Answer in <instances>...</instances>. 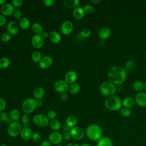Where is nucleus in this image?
Listing matches in <instances>:
<instances>
[{"instance_id":"55","label":"nucleus","mask_w":146,"mask_h":146,"mask_svg":"<svg viewBox=\"0 0 146 146\" xmlns=\"http://www.w3.org/2000/svg\"><path fill=\"white\" fill-rule=\"evenodd\" d=\"M91 2L94 4H98L101 2V1L100 0H91Z\"/></svg>"},{"instance_id":"49","label":"nucleus","mask_w":146,"mask_h":146,"mask_svg":"<svg viewBox=\"0 0 146 146\" xmlns=\"http://www.w3.org/2000/svg\"><path fill=\"white\" fill-rule=\"evenodd\" d=\"M71 137H72L70 132H64V133L63 134V139L66 140H68Z\"/></svg>"},{"instance_id":"35","label":"nucleus","mask_w":146,"mask_h":146,"mask_svg":"<svg viewBox=\"0 0 146 146\" xmlns=\"http://www.w3.org/2000/svg\"><path fill=\"white\" fill-rule=\"evenodd\" d=\"M79 34L83 38H88L91 36V31L88 29H84L80 31Z\"/></svg>"},{"instance_id":"38","label":"nucleus","mask_w":146,"mask_h":146,"mask_svg":"<svg viewBox=\"0 0 146 146\" xmlns=\"http://www.w3.org/2000/svg\"><path fill=\"white\" fill-rule=\"evenodd\" d=\"M31 139L34 143H38L40 141V140L42 139V136L40 133H39L38 132H35V133H33Z\"/></svg>"},{"instance_id":"44","label":"nucleus","mask_w":146,"mask_h":146,"mask_svg":"<svg viewBox=\"0 0 146 146\" xmlns=\"http://www.w3.org/2000/svg\"><path fill=\"white\" fill-rule=\"evenodd\" d=\"M6 107V100L3 98H0V112L3 111Z\"/></svg>"},{"instance_id":"11","label":"nucleus","mask_w":146,"mask_h":146,"mask_svg":"<svg viewBox=\"0 0 146 146\" xmlns=\"http://www.w3.org/2000/svg\"><path fill=\"white\" fill-rule=\"evenodd\" d=\"M44 39L40 34H34L33 35L31 42L33 47L36 49H39L42 48L44 43Z\"/></svg>"},{"instance_id":"22","label":"nucleus","mask_w":146,"mask_h":146,"mask_svg":"<svg viewBox=\"0 0 146 146\" xmlns=\"http://www.w3.org/2000/svg\"><path fill=\"white\" fill-rule=\"evenodd\" d=\"M48 38L51 42L55 44L59 43V42H60L62 39V37L60 34L55 31H52L49 33Z\"/></svg>"},{"instance_id":"32","label":"nucleus","mask_w":146,"mask_h":146,"mask_svg":"<svg viewBox=\"0 0 146 146\" xmlns=\"http://www.w3.org/2000/svg\"><path fill=\"white\" fill-rule=\"evenodd\" d=\"M10 60L7 57L0 58V69H6L9 67Z\"/></svg>"},{"instance_id":"18","label":"nucleus","mask_w":146,"mask_h":146,"mask_svg":"<svg viewBox=\"0 0 146 146\" xmlns=\"http://www.w3.org/2000/svg\"><path fill=\"white\" fill-rule=\"evenodd\" d=\"M96 146H113V141L110 137L103 136L96 141Z\"/></svg>"},{"instance_id":"13","label":"nucleus","mask_w":146,"mask_h":146,"mask_svg":"<svg viewBox=\"0 0 146 146\" xmlns=\"http://www.w3.org/2000/svg\"><path fill=\"white\" fill-rule=\"evenodd\" d=\"M15 10L14 7L10 3L6 2L0 8V12L3 16H10L13 14V13Z\"/></svg>"},{"instance_id":"60","label":"nucleus","mask_w":146,"mask_h":146,"mask_svg":"<svg viewBox=\"0 0 146 146\" xmlns=\"http://www.w3.org/2000/svg\"><path fill=\"white\" fill-rule=\"evenodd\" d=\"M0 146H8L7 144H2L0 145Z\"/></svg>"},{"instance_id":"2","label":"nucleus","mask_w":146,"mask_h":146,"mask_svg":"<svg viewBox=\"0 0 146 146\" xmlns=\"http://www.w3.org/2000/svg\"><path fill=\"white\" fill-rule=\"evenodd\" d=\"M86 135L91 141H97L103 137L102 128L98 124H92L86 129Z\"/></svg>"},{"instance_id":"21","label":"nucleus","mask_w":146,"mask_h":146,"mask_svg":"<svg viewBox=\"0 0 146 146\" xmlns=\"http://www.w3.org/2000/svg\"><path fill=\"white\" fill-rule=\"evenodd\" d=\"M45 91L43 88L38 87L35 88L33 91V98L36 100H41L44 96Z\"/></svg>"},{"instance_id":"28","label":"nucleus","mask_w":146,"mask_h":146,"mask_svg":"<svg viewBox=\"0 0 146 146\" xmlns=\"http://www.w3.org/2000/svg\"><path fill=\"white\" fill-rule=\"evenodd\" d=\"M31 28L32 31L35 33V34H40L43 32L42 26L38 22H34L31 26Z\"/></svg>"},{"instance_id":"50","label":"nucleus","mask_w":146,"mask_h":146,"mask_svg":"<svg viewBox=\"0 0 146 146\" xmlns=\"http://www.w3.org/2000/svg\"><path fill=\"white\" fill-rule=\"evenodd\" d=\"M60 99L63 101H66L68 99V94H67V92H64V93H62L60 94Z\"/></svg>"},{"instance_id":"17","label":"nucleus","mask_w":146,"mask_h":146,"mask_svg":"<svg viewBox=\"0 0 146 146\" xmlns=\"http://www.w3.org/2000/svg\"><path fill=\"white\" fill-rule=\"evenodd\" d=\"M78 78V74L76 71L71 70L68 71L64 76V80L68 84H71L75 83Z\"/></svg>"},{"instance_id":"45","label":"nucleus","mask_w":146,"mask_h":146,"mask_svg":"<svg viewBox=\"0 0 146 146\" xmlns=\"http://www.w3.org/2000/svg\"><path fill=\"white\" fill-rule=\"evenodd\" d=\"M134 62L132 61V60H127L125 63V67L128 70H131L132 68H133L134 67Z\"/></svg>"},{"instance_id":"40","label":"nucleus","mask_w":146,"mask_h":146,"mask_svg":"<svg viewBox=\"0 0 146 146\" xmlns=\"http://www.w3.org/2000/svg\"><path fill=\"white\" fill-rule=\"evenodd\" d=\"M11 36L9 33H3L1 36V39L3 42H8L10 40Z\"/></svg>"},{"instance_id":"53","label":"nucleus","mask_w":146,"mask_h":146,"mask_svg":"<svg viewBox=\"0 0 146 146\" xmlns=\"http://www.w3.org/2000/svg\"><path fill=\"white\" fill-rule=\"evenodd\" d=\"M36 105H37V107H39V108L42 107L43 105V102L40 100H36Z\"/></svg>"},{"instance_id":"46","label":"nucleus","mask_w":146,"mask_h":146,"mask_svg":"<svg viewBox=\"0 0 146 146\" xmlns=\"http://www.w3.org/2000/svg\"><path fill=\"white\" fill-rule=\"evenodd\" d=\"M21 120H22V121L25 123V124H27L28 123L30 120V116L28 115V114H24L21 117Z\"/></svg>"},{"instance_id":"34","label":"nucleus","mask_w":146,"mask_h":146,"mask_svg":"<svg viewBox=\"0 0 146 146\" xmlns=\"http://www.w3.org/2000/svg\"><path fill=\"white\" fill-rule=\"evenodd\" d=\"M133 88L137 91H140L144 88V84L142 81L136 80L133 84Z\"/></svg>"},{"instance_id":"25","label":"nucleus","mask_w":146,"mask_h":146,"mask_svg":"<svg viewBox=\"0 0 146 146\" xmlns=\"http://www.w3.org/2000/svg\"><path fill=\"white\" fill-rule=\"evenodd\" d=\"M111 34V31L108 27H103L100 30L98 33L99 37L102 40H105L107 39L110 37Z\"/></svg>"},{"instance_id":"29","label":"nucleus","mask_w":146,"mask_h":146,"mask_svg":"<svg viewBox=\"0 0 146 146\" xmlns=\"http://www.w3.org/2000/svg\"><path fill=\"white\" fill-rule=\"evenodd\" d=\"M9 117L13 121H17L21 117V113L16 108L12 109L10 111Z\"/></svg>"},{"instance_id":"14","label":"nucleus","mask_w":146,"mask_h":146,"mask_svg":"<svg viewBox=\"0 0 146 146\" xmlns=\"http://www.w3.org/2000/svg\"><path fill=\"white\" fill-rule=\"evenodd\" d=\"M19 30V27L18 25V23H17L15 21H10L7 24V30L8 33L11 36H14L16 35Z\"/></svg>"},{"instance_id":"57","label":"nucleus","mask_w":146,"mask_h":146,"mask_svg":"<svg viewBox=\"0 0 146 146\" xmlns=\"http://www.w3.org/2000/svg\"><path fill=\"white\" fill-rule=\"evenodd\" d=\"M6 3V0H0V5L2 6L3 5H4Z\"/></svg>"},{"instance_id":"4","label":"nucleus","mask_w":146,"mask_h":146,"mask_svg":"<svg viewBox=\"0 0 146 146\" xmlns=\"http://www.w3.org/2000/svg\"><path fill=\"white\" fill-rule=\"evenodd\" d=\"M36 108V100L33 98H29L26 99L22 104V109L26 114L33 113Z\"/></svg>"},{"instance_id":"3","label":"nucleus","mask_w":146,"mask_h":146,"mask_svg":"<svg viewBox=\"0 0 146 146\" xmlns=\"http://www.w3.org/2000/svg\"><path fill=\"white\" fill-rule=\"evenodd\" d=\"M107 108L111 111H117L121 108L122 106L121 100L117 96H111L108 97L104 102Z\"/></svg>"},{"instance_id":"52","label":"nucleus","mask_w":146,"mask_h":146,"mask_svg":"<svg viewBox=\"0 0 146 146\" xmlns=\"http://www.w3.org/2000/svg\"><path fill=\"white\" fill-rule=\"evenodd\" d=\"M41 35H42V36L43 37V38L44 39H46V38H48V36H49V33H48L47 31H43V32L41 34Z\"/></svg>"},{"instance_id":"39","label":"nucleus","mask_w":146,"mask_h":146,"mask_svg":"<svg viewBox=\"0 0 146 146\" xmlns=\"http://www.w3.org/2000/svg\"><path fill=\"white\" fill-rule=\"evenodd\" d=\"M56 112L55 110H50L49 111H48V112L47 113V117H48V119L50 120H52L55 119L56 116Z\"/></svg>"},{"instance_id":"59","label":"nucleus","mask_w":146,"mask_h":146,"mask_svg":"<svg viewBox=\"0 0 146 146\" xmlns=\"http://www.w3.org/2000/svg\"><path fill=\"white\" fill-rule=\"evenodd\" d=\"M73 146H80V145L79 143H74V144H73Z\"/></svg>"},{"instance_id":"12","label":"nucleus","mask_w":146,"mask_h":146,"mask_svg":"<svg viewBox=\"0 0 146 146\" xmlns=\"http://www.w3.org/2000/svg\"><path fill=\"white\" fill-rule=\"evenodd\" d=\"M70 132L71 133V137L76 140H80L82 139L84 136V132L83 129L81 127L78 126L71 128Z\"/></svg>"},{"instance_id":"48","label":"nucleus","mask_w":146,"mask_h":146,"mask_svg":"<svg viewBox=\"0 0 146 146\" xmlns=\"http://www.w3.org/2000/svg\"><path fill=\"white\" fill-rule=\"evenodd\" d=\"M7 22L6 18L3 15H0V27L6 25Z\"/></svg>"},{"instance_id":"1","label":"nucleus","mask_w":146,"mask_h":146,"mask_svg":"<svg viewBox=\"0 0 146 146\" xmlns=\"http://www.w3.org/2000/svg\"><path fill=\"white\" fill-rule=\"evenodd\" d=\"M108 78L114 84L123 83L127 76L126 70L121 66H114L109 68L107 72Z\"/></svg>"},{"instance_id":"33","label":"nucleus","mask_w":146,"mask_h":146,"mask_svg":"<svg viewBox=\"0 0 146 146\" xmlns=\"http://www.w3.org/2000/svg\"><path fill=\"white\" fill-rule=\"evenodd\" d=\"M42 58V54L39 51H34L31 54V59L35 63H39Z\"/></svg>"},{"instance_id":"9","label":"nucleus","mask_w":146,"mask_h":146,"mask_svg":"<svg viewBox=\"0 0 146 146\" xmlns=\"http://www.w3.org/2000/svg\"><path fill=\"white\" fill-rule=\"evenodd\" d=\"M54 87L56 91L62 94L67 92L68 91L69 85L65 80H58L55 82Z\"/></svg>"},{"instance_id":"47","label":"nucleus","mask_w":146,"mask_h":146,"mask_svg":"<svg viewBox=\"0 0 146 146\" xmlns=\"http://www.w3.org/2000/svg\"><path fill=\"white\" fill-rule=\"evenodd\" d=\"M13 16L17 19H20L22 18V12L19 10H15L13 13Z\"/></svg>"},{"instance_id":"58","label":"nucleus","mask_w":146,"mask_h":146,"mask_svg":"<svg viewBox=\"0 0 146 146\" xmlns=\"http://www.w3.org/2000/svg\"><path fill=\"white\" fill-rule=\"evenodd\" d=\"M73 143H67L66 145V146H73Z\"/></svg>"},{"instance_id":"54","label":"nucleus","mask_w":146,"mask_h":146,"mask_svg":"<svg viewBox=\"0 0 146 146\" xmlns=\"http://www.w3.org/2000/svg\"><path fill=\"white\" fill-rule=\"evenodd\" d=\"M70 129H71V128L69 127H68L67 125H64V127H63V131H64V132H70Z\"/></svg>"},{"instance_id":"62","label":"nucleus","mask_w":146,"mask_h":146,"mask_svg":"<svg viewBox=\"0 0 146 146\" xmlns=\"http://www.w3.org/2000/svg\"><path fill=\"white\" fill-rule=\"evenodd\" d=\"M55 146H64L63 145H61V144H58V145H56Z\"/></svg>"},{"instance_id":"36","label":"nucleus","mask_w":146,"mask_h":146,"mask_svg":"<svg viewBox=\"0 0 146 146\" xmlns=\"http://www.w3.org/2000/svg\"><path fill=\"white\" fill-rule=\"evenodd\" d=\"M83 10L84 11V13L86 14H92L93 13L94 10V7L91 5H90V4L85 5L83 7Z\"/></svg>"},{"instance_id":"6","label":"nucleus","mask_w":146,"mask_h":146,"mask_svg":"<svg viewBox=\"0 0 146 146\" xmlns=\"http://www.w3.org/2000/svg\"><path fill=\"white\" fill-rule=\"evenodd\" d=\"M22 129L21 125L19 122L13 121L8 126L7 133L10 136L15 137L20 135Z\"/></svg>"},{"instance_id":"43","label":"nucleus","mask_w":146,"mask_h":146,"mask_svg":"<svg viewBox=\"0 0 146 146\" xmlns=\"http://www.w3.org/2000/svg\"><path fill=\"white\" fill-rule=\"evenodd\" d=\"M43 5L47 7H51L54 5L55 3V0H43L42 1Z\"/></svg>"},{"instance_id":"27","label":"nucleus","mask_w":146,"mask_h":146,"mask_svg":"<svg viewBox=\"0 0 146 146\" xmlns=\"http://www.w3.org/2000/svg\"><path fill=\"white\" fill-rule=\"evenodd\" d=\"M49 126L52 131H58L61 128V123L58 120L54 119L50 120Z\"/></svg>"},{"instance_id":"31","label":"nucleus","mask_w":146,"mask_h":146,"mask_svg":"<svg viewBox=\"0 0 146 146\" xmlns=\"http://www.w3.org/2000/svg\"><path fill=\"white\" fill-rule=\"evenodd\" d=\"M80 90V86L77 83H74L70 84L68 88V92L71 94H76Z\"/></svg>"},{"instance_id":"26","label":"nucleus","mask_w":146,"mask_h":146,"mask_svg":"<svg viewBox=\"0 0 146 146\" xmlns=\"http://www.w3.org/2000/svg\"><path fill=\"white\" fill-rule=\"evenodd\" d=\"M64 5L68 9H74L78 6L79 3V0H64L63 1Z\"/></svg>"},{"instance_id":"61","label":"nucleus","mask_w":146,"mask_h":146,"mask_svg":"<svg viewBox=\"0 0 146 146\" xmlns=\"http://www.w3.org/2000/svg\"><path fill=\"white\" fill-rule=\"evenodd\" d=\"M144 89H145V91H146V82H145V84H144Z\"/></svg>"},{"instance_id":"19","label":"nucleus","mask_w":146,"mask_h":146,"mask_svg":"<svg viewBox=\"0 0 146 146\" xmlns=\"http://www.w3.org/2000/svg\"><path fill=\"white\" fill-rule=\"evenodd\" d=\"M33 134V132L32 130L29 128L26 127L22 129L19 135L22 139L25 140H29L32 138Z\"/></svg>"},{"instance_id":"30","label":"nucleus","mask_w":146,"mask_h":146,"mask_svg":"<svg viewBox=\"0 0 146 146\" xmlns=\"http://www.w3.org/2000/svg\"><path fill=\"white\" fill-rule=\"evenodd\" d=\"M135 104L134 99L131 97H126L122 101V106L125 108H130L133 106Z\"/></svg>"},{"instance_id":"16","label":"nucleus","mask_w":146,"mask_h":146,"mask_svg":"<svg viewBox=\"0 0 146 146\" xmlns=\"http://www.w3.org/2000/svg\"><path fill=\"white\" fill-rule=\"evenodd\" d=\"M135 101L139 106L141 107H146V93L140 92L137 94L135 96Z\"/></svg>"},{"instance_id":"10","label":"nucleus","mask_w":146,"mask_h":146,"mask_svg":"<svg viewBox=\"0 0 146 146\" xmlns=\"http://www.w3.org/2000/svg\"><path fill=\"white\" fill-rule=\"evenodd\" d=\"M74 30V25L70 21H64L60 26V31L65 35H70Z\"/></svg>"},{"instance_id":"15","label":"nucleus","mask_w":146,"mask_h":146,"mask_svg":"<svg viewBox=\"0 0 146 146\" xmlns=\"http://www.w3.org/2000/svg\"><path fill=\"white\" fill-rule=\"evenodd\" d=\"M53 64V59L50 56H44L42 58L39 62V67L42 69L50 68Z\"/></svg>"},{"instance_id":"56","label":"nucleus","mask_w":146,"mask_h":146,"mask_svg":"<svg viewBox=\"0 0 146 146\" xmlns=\"http://www.w3.org/2000/svg\"><path fill=\"white\" fill-rule=\"evenodd\" d=\"M80 146H92L90 144L88 143H84L80 145Z\"/></svg>"},{"instance_id":"20","label":"nucleus","mask_w":146,"mask_h":146,"mask_svg":"<svg viewBox=\"0 0 146 146\" xmlns=\"http://www.w3.org/2000/svg\"><path fill=\"white\" fill-rule=\"evenodd\" d=\"M84 14L85 13L83 9V7L78 6L72 11V16L75 19L77 20L82 19L84 16Z\"/></svg>"},{"instance_id":"42","label":"nucleus","mask_w":146,"mask_h":146,"mask_svg":"<svg viewBox=\"0 0 146 146\" xmlns=\"http://www.w3.org/2000/svg\"><path fill=\"white\" fill-rule=\"evenodd\" d=\"M9 118V115H8L6 112L4 111L0 112V121L6 122Z\"/></svg>"},{"instance_id":"63","label":"nucleus","mask_w":146,"mask_h":146,"mask_svg":"<svg viewBox=\"0 0 146 146\" xmlns=\"http://www.w3.org/2000/svg\"><path fill=\"white\" fill-rule=\"evenodd\" d=\"M145 57H146V50H145Z\"/></svg>"},{"instance_id":"5","label":"nucleus","mask_w":146,"mask_h":146,"mask_svg":"<svg viewBox=\"0 0 146 146\" xmlns=\"http://www.w3.org/2000/svg\"><path fill=\"white\" fill-rule=\"evenodd\" d=\"M99 90L103 95L109 97L112 96L115 93L116 88L113 83L110 81H107L101 84Z\"/></svg>"},{"instance_id":"37","label":"nucleus","mask_w":146,"mask_h":146,"mask_svg":"<svg viewBox=\"0 0 146 146\" xmlns=\"http://www.w3.org/2000/svg\"><path fill=\"white\" fill-rule=\"evenodd\" d=\"M120 113L124 117H129L131 115V111L129 108L123 107L121 108Z\"/></svg>"},{"instance_id":"41","label":"nucleus","mask_w":146,"mask_h":146,"mask_svg":"<svg viewBox=\"0 0 146 146\" xmlns=\"http://www.w3.org/2000/svg\"><path fill=\"white\" fill-rule=\"evenodd\" d=\"M23 1L22 0H12L11 4L14 8H19L22 6Z\"/></svg>"},{"instance_id":"8","label":"nucleus","mask_w":146,"mask_h":146,"mask_svg":"<svg viewBox=\"0 0 146 146\" xmlns=\"http://www.w3.org/2000/svg\"><path fill=\"white\" fill-rule=\"evenodd\" d=\"M63 139V135L58 131L52 132L48 137V140L50 143L55 145L60 144Z\"/></svg>"},{"instance_id":"24","label":"nucleus","mask_w":146,"mask_h":146,"mask_svg":"<svg viewBox=\"0 0 146 146\" xmlns=\"http://www.w3.org/2000/svg\"><path fill=\"white\" fill-rule=\"evenodd\" d=\"M78 123V118L74 115H70L67 116L66 119V125L70 128L76 126Z\"/></svg>"},{"instance_id":"23","label":"nucleus","mask_w":146,"mask_h":146,"mask_svg":"<svg viewBox=\"0 0 146 146\" xmlns=\"http://www.w3.org/2000/svg\"><path fill=\"white\" fill-rule=\"evenodd\" d=\"M18 25L19 28L23 30H27L31 26V22L26 17H22L19 19Z\"/></svg>"},{"instance_id":"7","label":"nucleus","mask_w":146,"mask_h":146,"mask_svg":"<svg viewBox=\"0 0 146 146\" xmlns=\"http://www.w3.org/2000/svg\"><path fill=\"white\" fill-rule=\"evenodd\" d=\"M33 121L35 125L41 127H47L49 125L50 123V120L48 119L47 116L41 113L35 115L33 116Z\"/></svg>"},{"instance_id":"51","label":"nucleus","mask_w":146,"mask_h":146,"mask_svg":"<svg viewBox=\"0 0 146 146\" xmlns=\"http://www.w3.org/2000/svg\"><path fill=\"white\" fill-rule=\"evenodd\" d=\"M51 144L48 140H45L41 142L40 146H51Z\"/></svg>"}]
</instances>
